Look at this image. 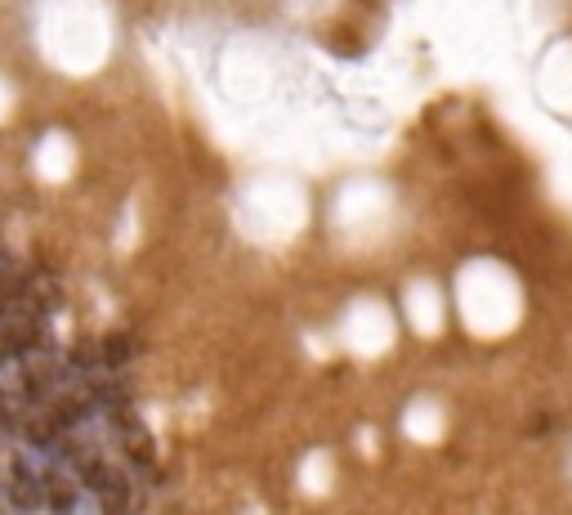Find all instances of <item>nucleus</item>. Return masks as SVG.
I'll use <instances>...</instances> for the list:
<instances>
[]
</instances>
